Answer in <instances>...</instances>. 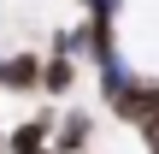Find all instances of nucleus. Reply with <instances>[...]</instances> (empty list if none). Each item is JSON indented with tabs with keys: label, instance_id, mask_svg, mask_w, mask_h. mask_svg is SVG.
I'll list each match as a JSON object with an SVG mask.
<instances>
[{
	"label": "nucleus",
	"instance_id": "9",
	"mask_svg": "<svg viewBox=\"0 0 159 154\" xmlns=\"http://www.w3.org/2000/svg\"><path fill=\"white\" fill-rule=\"evenodd\" d=\"M83 154H94V148H83Z\"/></svg>",
	"mask_w": 159,
	"mask_h": 154
},
{
	"label": "nucleus",
	"instance_id": "1",
	"mask_svg": "<svg viewBox=\"0 0 159 154\" xmlns=\"http://www.w3.org/2000/svg\"><path fill=\"white\" fill-rule=\"evenodd\" d=\"M53 125H59V107L53 101H41L35 113H24V119H12L6 125V154H35L53 142Z\"/></svg>",
	"mask_w": 159,
	"mask_h": 154
},
{
	"label": "nucleus",
	"instance_id": "3",
	"mask_svg": "<svg viewBox=\"0 0 159 154\" xmlns=\"http://www.w3.org/2000/svg\"><path fill=\"white\" fill-rule=\"evenodd\" d=\"M94 137H100V113L94 107H59V125H53V148L59 154L94 148Z\"/></svg>",
	"mask_w": 159,
	"mask_h": 154
},
{
	"label": "nucleus",
	"instance_id": "8",
	"mask_svg": "<svg viewBox=\"0 0 159 154\" xmlns=\"http://www.w3.org/2000/svg\"><path fill=\"white\" fill-rule=\"evenodd\" d=\"M77 6H89V0H77Z\"/></svg>",
	"mask_w": 159,
	"mask_h": 154
},
{
	"label": "nucleus",
	"instance_id": "2",
	"mask_svg": "<svg viewBox=\"0 0 159 154\" xmlns=\"http://www.w3.org/2000/svg\"><path fill=\"white\" fill-rule=\"evenodd\" d=\"M83 59H71V53H53V47H41V101H71L77 89H83Z\"/></svg>",
	"mask_w": 159,
	"mask_h": 154
},
{
	"label": "nucleus",
	"instance_id": "4",
	"mask_svg": "<svg viewBox=\"0 0 159 154\" xmlns=\"http://www.w3.org/2000/svg\"><path fill=\"white\" fill-rule=\"evenodd\" d=\"M6 95H41V47H6Z\"/></svg>",
	"mask_w": 159,
	"mask_h": 154
},
{
	"label": "nucleus",
	"instance_id": "6",
	"mask_svg": "<svg viewBox=\"0 0 159 154\" xmlns=\"http://www.w3.org/2000/svg\"><path fill=\"white\" fill-rule=\"evenodd\" d=\"M0 95H6V47H0Z\"/></svg>",
	"mask_w": 159,
	"mask_h": 154
},
{
	"label": "nucleus",
	"instance_id": "7",
	"mask_svg": "<svg viewBox=\"0 0 159 154\" xmlns=\"http://www.w3.org/2000/svg\"><path fill=\"white\" fill-rule=\"evenodd\" d=\"M35 154H59V148H53V142H47V148H35Z\"/></svg>",
	"mask_w": 159,
	"mask_h": 154
},
{
	"label": "nucleus",
	"instance_id": "5",
	"mask_svg": "<svg viewBox=\"0 0 159 154\" xmlns=\"http://www.w3.org/2000/svg\"><path fill=\"white\" fill-rule=\"evenodd\" d=\"M47 47L83 59V53H89V18H77V24H53V30H47Z\"/></svg>",
	"mask_w": 159,
	"mask_h": 154
}]
</instances>
